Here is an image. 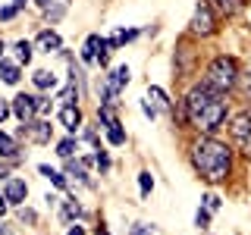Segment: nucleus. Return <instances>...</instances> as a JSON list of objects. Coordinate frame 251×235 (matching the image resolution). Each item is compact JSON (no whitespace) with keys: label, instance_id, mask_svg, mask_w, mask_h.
I'll return each instance as SVG.
<instances>
[{"label":"nucleus","instance_id":"1","mask_svg":"<svg viewBox=\"0 0 251 235\" xmlns=\"http://www.w3.org/2000/svg\"><path fill=\"white\" fill-rule=\"evenodd\" d=\"M226 116H229L226 94L214 91L207 82H198L185 94V119H188V125L204 132V135H214L220 125L226 122Z\"/></svg>","mask_w":251,"mask_h":235},{"label":"nucleus","instance_id":"10","mask_svg":"<svg viewBox=\"0 0 251 235\" xmlns=\"http://www.w3.org/2000/svg\"><path fill=\"white\" fill-rule=\"evenodd\" d=\"M28 138L35 144H47L50 141V122L41 119V122H28Z\"/></svg>","mask_w":251,"mask_h":235},{"label":"nucleus","instance_id":"27","mask_svg":"<svg viewBox=\"0 0 251 235\" xmlns=\"http://www.w3.org/2000/svg\"><path fill=\"white\" fill-rule=\"evenodd\" d=\"M195 226H198V229H207L210 226V210L207 207H201L198 213H195Z\"/></svg>","mask_w":251,"mask_h":235},{"label":"nucleus","instance_id":"25","mask_svg":"<svg viewBox=\"0 0 251 235\" xmlns=\"http://www.w3.org/2000/svg\"><path fill=\"white\" fill-rule=\"evenodd\" d=\"M107 141L120 147V144H126V132L120 129V125H116V129H107Z\"/></svg>","mask_w":251,"mask_h":235},{"label":"nucleus","instance_id":"24","mask_svg":"<svg viewBox=\"0 0 251 235\" xmlns=\"http://www.w3.org/2000/svg\"><path fill=\"white\" fill-rule=\"evenodd\" d=\"M138 188H141V198L151 194V188H154V176H151V172H141V176H138Z\"/></svg>","mask_w":251,"mask_h":235},{"label":"nucleus","instance_id":"20","mask_svg":"<svg viewBox=\"0 0 251 235\" xmlns=\"http://www.w3.org/2000/svg\"><path fill=\"white\" fill-rule=\"evenodd\" d=\"M78 216H82V204H78L75 198L63 201V219H78Z\"/></svg>","mask_w":251,"mask_h":235},{"label":"nucleus","instance_id":"14","mask_svg":"<svg viewBox=\"0 0 251 235\" xmlns=\"http://www.w3.org/2000/svg\"><path fill=\"white\" fill-rule=\"evenodd\" d=\"M31 82H35V88H41V91L57 88V75H53V72H47V69H38V72L31 75Z\"/></svg>","mask_w":251,"mask_h":235},{"label":"nucleus","instance_id":"6","mask_svg":"<svg viewBox=\"0 0 251 235\" xmlns=\"http://www.w3.org/2000/svg\"><path fill=\"white\" fill-rule=\"evenodd\" d=\"M13 113L19 122H35L38 116V97H31V94H16L13 97Z\"/></svg>","mask_w":251,"mask_h":235},{"label":"nucleus","instance_id":"17","mask_svg":"<svg viewBox=\"0 0 251 235\" xmlns=\"http://www.w3.org/2000/svg\"><path fill=\"white\" fill-rule=\"evenodd\" d=\"M38 172H41L44 179H50L57 188H66V176H63V172H57V169H50L47 163H41V166H38Z\"/></svg>","mask_w":251,"mask_h":235},{"label":"nucleus","instance_id":"40","mask_svg":"<svg viewBox=\"0 0 251 235\" xmlns=\"http://www.w3.org/2000/svg\"><path fill=\"white\" fill-rule=\"evenodd\" d=\"M6 176H10V172H6V169H3V166H0V179H6Z\"/></svg>","mask_w":251,"mask_h":235},{"label":"nucleus","instance_id":"37","mask_svg":"<svg viewBox=\"0 0 251 235\" xmlns=\"http://www.w3.org/2000/svg\"><path fill=\"white\" fill-rule=\"evenodd\" d=\"M66 235H85V229H82V226H73V229H69Z\"/></svg>","mask_w":251,"mask_h":235},{"label":"nucleus","instance_id":"34","mask_svg":"<svg viewBox=\"0 0 251 235\" xmlns=\"http://www.w3.org/2000/svg\"><path fill=\"white\" fill-rule=\"evenodd\" d=\"M16 13H19L16 6H0V19H13Z\"/></svg>","mask_w":251,"mask_h":235},{"label":"nucleus","instance_id":"41","mask_svg":"<svg viewBox=\"0 0 251 235\" xmlns=\"http://www.w3.org/2000/svg\"><path fill=\"white\" fill-rule=\"evenodd\" d=\"M0 57H3V38H0Z\"/></svg>","mask_w":251,"mask_h":235},{"label":"nucleus","instance_id":"26","mask_svg":"<svg viewBox=\"0 0 251 235\" xmlns=\"http://www.w3.org/2000/svg\"><path fill=\"white\" fill-rule=\"evenodd\" d=\"M63 13H66V3H53V6H47V19H50V22H60V19H63Z\"/></svg>","mask_w":251,"mask_h":235},{"label":"nucleus","instance_id":"35","mask_svg":"<svg viewBox=\"0 0 251 235\" xmlns=\"http://www.w3.org/2000/svg\"><path fill=\"white\" fill-rule=\"evenodd\" d=\"M242 78V88H245V94L251 97V72H245V75H239Z\"/></svg>","mask_w":251,"mask_h":235},{"label":"nucleus","instance_id":"30","mask_svg":"<svg viewBox=\"0 0 251 235\" xmlns=\"http://www.w3.org/2000/svg\"><path fill=\"white\" fill-rule=\"evenodd\" d=\"M201 201H204V207H207V210H220V204H223V201L217 198V194H204Z\"/></svg>","mask_w":251,"mask_h":235},{"label":"nucleus","instance_id":"32","mask_svg":"<svg viewBox=\"0 0 251 235\" xmlns=\"http://www.w3.org/2000/svg\"><path fill=\"white\" fill-rule=\"evenodd\" d=\"M141 110H145V116H148V119H154V116H157V107L151 104V97H148V100H141Z\"/></svg>","mask_w":251,"mask_h":235},{"label":"nucleus","instance_id":"12","mask_svg":"<svg viewBox=\"0 0 251 235\" xmlns=\"http://www.w3.org/2000/svg\"><path fill=\"white\" fill-rule=\"evenodd\" d=\"M0 82H6V85H16V82H19V63L0 57Z\"/></svg>","mask_w":251,"mask_h":235},{"label":"nucleus","instance_id":"13","mask_svg":"<svg viewBox=\"0 0 251 235\" xmlns=\"http://www.w3.org/2000/svg\"><path fill=\"white\" fill-rule=\"evenodd\" d=\"M148 97H154V107H157V110H167V113H176V110H173V104H170V97H167V91H163V88H157V85H151V88H148Z\"/></svg>","mask_w":251,"mask_h":235},{"label":"nucleus","instance_id":"29","mask_svg":"<svg viewBox=\"0 0 251 235\" xmlns=\"http://www.w3.org/2000/svg\"><path fill=\"white\" fill-rule=\"evenodd\" d=\"M129 235H154V226H148V223H135Z\"/></svg>","mask_w":251,"mask_h":235},{"label":"nucleus","instance_id":"39","mask_svg":"<svg viewBox=\"0 0 251 235\" xmlns=\"http://www.w3.org/2000/svg\"><path fill=\"white\" fill-rule=\"evenodd\" d=\"M35 3H38V6H44V10H47V6H50L53 0H35Z\"/></svg>","mask_w":251,"mask_h":235},{"label":"nucleus","instance_id":"4","mask_svg":"<svg viewBox=\"0 0 251 235\" xmlns=\"http://www.w3.org/2000/svg\"><path fill=\"white\" fill-rule=\"evenodd\" d=\"M192 35H201V38H207V35H214L217 31V13H214V6L207 3V0H201L198 6H195V16H192Z\"/></svg>","mask_w":251,"mask_h":235},{"label":"nucleus","instance_id":"42","mask_svg":"<svg viewBox=\"0 0 251 235\" xmlns=\"http://www.w3.org/2000/svg\"><path fill=\"white\" fill-rule=\"evenodd\" d=\"M0 235H10V232H6V229H3V226H0Z\"/></svg>","mask_w":251,"mask_h":235},{"label":"nucleus","instance_id":"15","mask_svg":"<svg viewBox=\"0 0 251 235\" xmlns=\"http://www.w3.org/2000/svg\"><path fill=\"white\" fill-rule=\"evenodd\" d=\"M0 157H3V160H16V157H19L16 141H13L10 135H3V132H0Z\"/></svg>","mask_w":251,"mask_h":235},{"label":"nucleus","instance_id":"9","mask_svg":"<svg viewBox=\"0 0 251 235\" xmlns=\"http://www.w3.org/2000/svg\"><path fill=\"white\" fill-rule=\"evenodd\" d=\"M176 57H179L176 72H179V75H188V72H192V63H195V50L182 41V44H179V50H176Z\"/></svg>","mask_w":251,"mask_h":235},{"label":"nucleus","instance_id":"19","mask_svg":"<svg viewBox=\"0 0 251 235\" xmlns=\"http://www.w3.org/2000/svg\"><path fill=\"white\" fill-rule=\"evenodd\" d=\"M132 38H138V31H135V28H120L113 38H110V47H123L126 41H132Z\"/></svg>","mask_w":251,"mask_h":235},{"label":"nucleus","instance_id":"38","mask_svg":"<svg viewBox=\"0 0 251 235\" xmlns=\"http://www.w3.org/2000/svg\"><path fill=\"white\" fill-rule=\"evenodd\" d=\"M25 3H28V0H13V6H16V10H22Z\"/></svg>","mask_w":251,"mask_h":235},{"label":"nucleus","instance_id":"7","mask_svg":"<svg viewBox=\"0 0 251 235\" xmlns=\"http://www.w3.org/2000/svg\"><path fill=\"white\" fill-rule=\"evenodd\" d=\"M3 194H6V201H10V204L22 207V204H25V198H28V185H25V179H6Z\"/></svg>","mask_w":251,"mask_h":235},{"label":"nucleus","instance_id":"36","mask_svg":"<svg viewBox=\"0 0 251 235\" xmlns=\"http://www.w3.org/2000/svg\"><path fill=\"white\" fill-rule=\"evenodd\" d=\"M6 207H10V201H6V194H0V213H6Z\"/></svg>","mask_w":251,"mask_h":235},{"label":"nucleus","instance_id":"33","mask_svg":"<svg viewBox=\"0 0 251 235\" xmlns=\"http://www.w3.org/2000/svg\"><path fill=\"white\" fill-rule=\"evenodd\" d=\"M10 113H13V107L6 104V100H0V125H3V119H6Z\"/></svg>","mask_w":251,"mask_h":235},{"label":"nucleus","instance_id":"5","mask_svg":"<svg viewBox=\"0 0 251 235\" xmlns=\"http://www.w3.org/2000/svg\"><path fill=\"white\" fill-rule=\"evenodd\" d=\"M229 132H232L235 144L251 157V113H239V116H235L232 125H229Z\"/></svg>","mask_w":251,"mask_h":235},{"label":"nucleus","instance_id":"21","mask_svg":"<svg viewBox=\"0 0 251 235\" xmlns=\"http://www.w3.org/2000/svg\"><path fill=\"white\" fill-rule=\"evenodd\" d=\"M13 50H16V63H25V66L31 63V44L28 41H16Z\"/></svg>","mask_w":251,"mask_h":235},{"label":"nucleus","instance_id":"3","mask_svg":"<svg viewBox=\"0 0 251 235\" xmlns=\"http://www.w3.org/2000/svg\"><path fill=\"white\" fill-rule=\"evenodd\" d=\"M204 82H207L214 91H220V94H229L235 85H239V66H235V60L232 57L210 60L207 72H204Z\"/></svg>","mask_w":251,"mask_h":235},{"label":"nucleus","instance_id":"18","mask_svg":"<svg viewBox=\"0 0 251 235\" xmlns=\"http://www.w3.org/2000/svg\"><path fill=\"white\" fill-rule=\"evenodd\" d=\"M210 6H217L223 16H232V13H239L242 0H210Z\"/></svg>","mask_w":251,"mask_h":235},{"label":"nucleus","instance_id":"16","mask_svg":"<svg viewBox=\"0 0 251 235\" xmlns=\"http://www.w3.org/2000/svg\"><path fill=\"white\" fill-rule=\"evenodd\" d=\"M98 119L107 125V129H116L120 125V119H116V113H113V104H100V110H98Z\"/></svg>","mask_w":251,"mask_h":235},{"label":"nucleus","instance_id":"2","mask_svg":"<svg viewBox=\"0 0 251 235\" xmlns=\"http://www.w3.org/2000/svg\"><path fill=\"white\" fill-rule=\"evenodd\" d=\"M192 166L204 182H226L232 172V147L214 135H204L192 147Z\"/></svg>","mask_w":251,"mask_h":235},{"label":"nucleus","instance_id":"11","mask_svg":"<svg viewBox=\"0 0 251 235\" xmlns=\"http://www.w3.org/2000/svg\"><path fill=\"white\" fill-rule=\"evenodd\" d=\"M60 122L66 125L69 132L82 129V110H78V107H63V110H60Z\"/></svg>","mask_w":251,"mask_h":235},{"label":"nucleus","instance_id":"22","mask_svg":"<svg viewBox=\"0 0 251 235\" xmlns=\"http://www.w3.org/2000/svg\"><path fill=\"white\" fill-rule=\"evenodd\" d=\"M66 172H69V176H75L82 185H91V179H88V172H85L82 163H73V160H69V163H66Z\"/></svg>","mask_w":251,"mask_h":235},{"label":"nucleus","instance_id":"23","mask_svg":"<svg viewBox=\"0 0 251 235\" xmlns=\"http://www.w3.org/2000/svg\"><path fill=\"white\" fill-rule=\"evenodd\" d=\"M75 151H78V141H75V138H63L60 144H57V154H60V157H66V160H69V157H73Z\"/></svg>","mask_w":251,"mask_h":235},{"label":"nucleus","instance_id":"8","mask_svg":"<svg viewBox=\"0 0 251 235\" xmlns=\"http://www.w3.org/2000/svg\"><path fill=\"white\" fill-rule=\"evenodd\" d=\"M38 47H41L44 53H57V50H63V38L53 28H44L41 35H38Z\"/></svg>","mask_w":251,"mask_h":235},{"label":"nucleus","instance_id":"28","mask_svg":"<svg viewBox=\"0 0 251 235\" xmlns=\"http://www.w3.org/2000/svg\"><path fill=\"white\" fill-rule=\"evenodd\" d=\"M94 160H98V166L104 169V172L110 169V157H107V151H104V147H98V154H94Z\"/></svg>","mask_w":251,"mask_h":235},{"label":"nucleus","instance_id":"31","mask_svg":"<svg viewBox=\"0 0 251 235\" xmlns=\"http://www.w3.org/2000/svg\"><path fill=\"white\" fill-rule=\"evenodd\" d=\"M19 219H22V223H35L38 213H35V210H28V207H19Z\"/></svg>","mask_w":251,"mask_h":235}]
</instances>
